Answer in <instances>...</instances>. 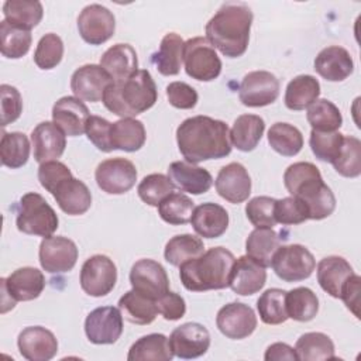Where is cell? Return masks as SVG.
<instances>
[{
  "label": "cell",
  "instance_id": "1",
  "mask_svg": "<svg viewBox=\"0 0 361 361\" xmlns=\"http://www.w3.org/2000/svg\"><path fill=\"white\" fill-rule=\"evenodd\" d=\"M176 142L180 154L190 164L220 159L231 152L228 126L209 116L183 120L176 128Z\"/></svg>",
  "mask_w": 361,
  "mask_h": 361
},
{
  "label": "cell",
  "instance_id": "2",
  "mask_svg": "<svg viewBox=\"0 0 361 361\" xmlns=\"http://www.w3.org/2000/svg\"><path fill=\"white\" fill-rule=\"evenodd\" d=\"M252 18L247 4L227 1L206 24V39L224 56L238 58L247 51Z\"/></svg>",
  "mask_w": 361,
  "mask_h": 361
},
{
  "label": "cell",
  "instance_id": "3",
  "mask_svg": "<svg viewBox=\"0 0 361 361\" xmlns=\"http://www.w3.org/2000/svg\"><path fill=\"white\" fill-rule=\"evenodd\" d=\"M235 258L224 247H213L179 267L182 285L192 292L224 289L230 283Z\"/></svg>",
  "mask_w": 361,
  "mask_h": 361
},
{
  "label": "cell",
  "instance_id": "4",
  "mask_svg": "<svg viewBox=\"0 0 361 361\" xmlns=\"http://www.w3.org/2000/svg\"><path fill=\"white\" fill-rule=\"evenodd\" d=\"M158 99V92L151 73L138 69L124 82L110 83L103 94L104 107L121 118H133L151 109Z\"/></svg>",
  "mask_w": 361,
  "mask_h": 361
},
{
  "label": "cell",
  "instance_id": "5",
  "mask_svg": "<svg viewBox=\"0 0 361 361\" xmlns=\"http://www.w3.org/2000/svg\"><path fill=\"white\" fill-rule=\"evenodd\" d=\"M16 224L18 231L24 234L45 238L56 231L59 220L55 210L39 193L30 192L20 199Z\"/></svg>",
  "mask_w": 361,
  "mask_h": 361
},
{
  "label": "cell",
  "instance_id": "6",
  "mask_svg": "<svg viewBox=\"0 0 361 361\" xmlns=\"http://www.w3.org/2000/svg\"><path fill=\"white\" fill-rule=\"evenodd\" d=\"M183 63L188 76L200 82L214 80L221 72V61L203 37H195L183 45Z\"/></svg>",
  "mask_w": 361,
  "mask_h": 361
},
{
  "label": "cell",
  "instance_id": "7",
  "mask_svg": "<svg viewBox=\"0 0 361 361\" xmlns=\"http://www.w3.org/2000/svg\"><path fill=\"white\" fill-rule=\"evenodd\" d=\"M271 267L282 281L299 282L307 279L313 274L316 259L305 245L289 244L276 250Z\"/></svg>",
  "mask_w": 361,
  "mask_h": 361
},
{
  "label": "cell",
  "instance_id": "8",
  "mask_svg": "<svg viewBox=\"0 0 361 361\" xmlns=\"http://www.w3.org/2000/svg\"><path fill=\"white\" fill-rule=\"evenodd\" d=\"M290 196L296 197L305 206L309 220H323L336 209L334 193L323 182L320 173L310 176L298 185L290 192Z\"/></svg>",
  "mask_w": 361,
  "mask_h": 361
},
{
  "label": "cell",
  "instance_id": "9",
  "mask_svg": "<svg viewBox=\"0 0 361 361\" xmlns=\"http://www.w3.org/2000/svg\"><path fill=\"white\" fill-rule=\"evenodd\" d=\"M117 282V268L114 262L102 254L87 258L80 269V288L94 298L110 293Z\"/></svg>",
  "mask_w": 361,
  "mask_h": 361
},
{
  "label": "cell",
  "instance_id": "10",
  "mask_svg": "<svg viewBox=\"0 0 361 361\" xmlns=\"http://www.w3.org/2000/svg\"><path fill=\"white\" fill-rule=\"evenodd\" d=\"M94 179L103 192L109 195H123L135 185L137 169L130 159L109 158L97 165Z\"/></svg>",
  "mask_w": 361,
  "mask_h": 361
},
{
  "label": "cell",
  "instance_id": "11",
  "mask_svg": "<svg viewBox=\"0 0 361 361\" xmlns=\"http://www.w3.org/2000/svg\"><path fill=\"white\" fill-rule=\"evenodd\" d=\"M78 30L85 42L100 45L114 35V14L102 4H89L78 17Z\"/></svg>",
  "mask_w": 361,
  "mask_h": 361
},
{
  "label": "cell",
  "instance_id": "12",
  "mask_svg": "<svg viewBox=\"0 0 361 361\" xmlns=\"http://www.w3.org/2000/svg\"><path fill=\"white\" fill-rule=\"evenodd\" d=\"M279 94V80L268 71L248 72L238 89L240 102L247 107H264L272 104Z\"/></svg>",
  "mask_w": 361,
  "mask_h": 361
},
{
  "label": "cell",
  "instance_id": "13",
  "mask_svg": "<svg viewBox=\"0 0 361 361\" xmlns=\"http://www.w3.org/2000/svg\"><path fill=\"white\" fill-rule=\"evenodd\" d=\"M85 333L93 344L116 343L123 333L121 310L114 306L96 307L85 320Z\"/></svg>",
  "mask_w": 361,
  "mask_h": 361
},
{
  "label": "cell",
  "instance_id": "14",
  "mask_svg": "<svg viewBox=\"0 0 361 361\" xmlns=\"http://www.w3.org/2000/svg\"><path fill=\"white\" fill-rule=\"evenodd\" d=\"M39 264L49 274L69 272L78 261V247L68 237L49 235L39 244Z\"/></svg>",
  "mask_w": 361,
  "mask_h": 361
},
{
  "label": "cell",
  "instance_id": "15",
  "mask_svg": "<svg viewBox=\"0 0 361 361\" xmlns=\"http://www.w3.org/2000/svg\"><path fill=\"white\" fill-rule=\"evenodd\" d=\"M216 324L220 333L227 338L243 340L254 333L257 316L248 305L231 302L217 312Z\"/></svg>",
  "mask_w": 361,
  "mask_h": 361
},
{
  "label": "cell",
  "instance_id": "16",
  "mask_svg": "<svg viewBox=\"0 0 361 361\" xmlns=\"http://www.w3.org/2000/svg\"><path fill=\"white\" fill-rule=\"evenodd\" d=\"M130 283L134 290L155 300L169 290V278L165 268L149 258L138 259L131 267Z\"/></svg>",
  "mask_w": 361,
  "mask_h": 361
},
{
  "label": "cell",
  "instance_id": "17",
  "mask_svg": "<svg viewBox=\"0 0 361 361\" xmlns=\"http://www.w3.org/2000/svg\"><path fill=\"white\" fill-rule=\"evenodd\" d=\"M168 340L173 355L183 360L197 358L206 354L210 347L209 330L203 324L193 322L176 327Z\"/></svg>",
  "mask_w": 361,
  "mask_h": 361
},
{
  "label": "cell",
  "instance_id": "18",
  "mask_svg": "<svg viewBox=\"0 0 361 361\" xmlns=\"http://www.w3.org/2000/svg\"><path fill=\"white\" fill-rule=\"evenodd\" d=\"M113 83L109 73L94 63H86L78 68L71 78V89L73 94L86 102L96 103L103 99L106 87Z\"/></svg>",
  "mask_w": 361,
  "mask_h": 361
},
{
  "label": "cell",
  "instance_id": "19",
  "mask_svg": "<svg viewBox=\"0 0 361 361\" xmlns=\"http://www.w3.org/2000/svg\"><path fill=\"white\" fill-rule=\"evenodd\" d=\"M90 117L86 104L73 96H63L52 107L54 124L68 137L82 135Z\"/></svg>",
  "mask_w": 361,
  "mask_h": 361
},
{
  "label": "cell",
  "instance_id": "20",
  "mask_svg": "<svg viewBox=\"0 0 361 361\" xmlns=\"http://www.w3.org/2000/svg\"><path fill=\"white\" fill-rule=\"evenodd\" d=\"M20 354L28 361H48L58 351V340L52 331L41 326L25 327L17 338Z\"/></svg>",
  "mask_w": 361,
  "mask_h": 361
},
{
  "label": "cell",
  "instance_id": "21",
  "mask_svg": "<svg viewBox=\"0 0 361 361\" xmlns=\"http://www.w3.org/2000/svg\"><path fill=\"white\" fill-rule=\"evenodd\" d=\"M214 185L217 193L233 204L243 203L251 193V178L240 162L223 166L217 173Z\"/></svg>",
  "mask_w": 361,
  "mask_h": 361
},
{
  "label": "cell",
  "instance_id": "22",
  "mask_svg": "<svg viewBox=\"0 0 361 361\" xmlns=\"http://www.w3.org/2000/svg\"><path fill=\"white\" fill-rule=\"evenodd\" d=\"M267 282V271L248 255L237 258L231 268V290L240 296H250L259 292Z\"/></svg>",
  "mask_w": 361,
  "mask_h": 361
},
{
  "label": "cell",
  "instance_id": "23",
  "mask_svg": "<svg viewBox=\"0 0 361 361\" xmlns=\"http://www.w3.org/2000/svg\"><path fill=\"white\" fill-rule=\"evenodd\" d=\"M31 142L34 149V159L38 164L58 161L66 147L65 134L54 123L49 121H42L32 130Z\"/></svg>",
  "mask_w": 361,
  "mask_h": 361
},
{
  "label": "cell",
  "instance_id": "24",
  "mask_svg": "<svg viewBox=\"0 0 361 361\" xmlns=\"http://www.w3.org/2000/svg\"><path fill=\"white\" fill-rule=\"evenodd\" d=\"M314 71L329 82H341L353 73L354 62L345 48L331 45L317 54Z\"/></svg>",
  "mask_w": 361,
  "mask_h": 361
},
{
  "label": "cell",
  "instance_id": "25",
  "mask_svg": "<svg viewBox=\"0 0 361 361\" xmlns=\"http://www.w3.org/2000/svg\"><path fill=\"white\" fill-rule=\"evenodd\" d=\"M168 176L173 186L192 195L206 193L213 183L210 172L188 161H175L168 168Z\"/></svg>",
  "mask_w": 361,
  "mask_h": 361
},
{
  "label": "cell",
  "instance_id": "26",
  "mask_svg": "<svg viewBox=\"0 0 361 361\" xmlns=\"http://www.w3.org/2000/svg\"><path fill=\"white\" fill-rule=\"evenodd\" d=\"M6 285L8 295L17 302H27L37 299L44 288L45 278L44 274L34 267H23L11 272L7 278H1Z\"/></svg>",
  "mask_w": 361,
  "mask_h": 361
},
{
  "label": "cell",
  "instance_id": "27",
  "mask_svg": "<svg viewBox=\"0 0 361 361\" xmlns=\"http://www.w3.org/2000/svg\"><path fill=\"white\" fill-rule=\"evenodd\" d=\"M52 196L61 210L69 216L83 214L92 206V193L89 188L73 176L62 180L52 192Z\"/></svg>",
  "mask_w": 361,
  "mask_h": 361
},
{
  "label": "cell",
  "instance_id": "28",
  "mask_svg": "<svg viewBox=\"0 0 361 361\" xmlns=\"http://www.w3.org/2000/svg\"><path fill=\"white\" fill-rule=\"evenodd\" d=\"M100 66L113 82H124L138 71L137 52L130 44H116L100 56Z\"/></svg>",
  "mask_w": 361,
  "mask_h": 361
},
{
  "label": "cell",
  "instance_id": "29",
  "mask_svg": "<svg viewBox=\"0 0 361 361\" xmlns=\"http://www.w3.org/2000/svg\"><path fill=\"white\" fill-rule=\"evenodd\" d=\"M190 223L200 237L217 238L223 235L228 227V213L223 206L206 202L195 207Z\"/></svg>",
  "mask_w": 361,
  "mask_h": 361
},
{
  "label": "cell",
  "instance_id": "30",
  "mask_svg": "<svg viewBox=\"0 0 361 361\" xmlns=\"http://www.w3.org/2000/svg\"><path fill=\"white\" fill-rule=\"evenodd\" d=\"M354 274L353 267L338 255H330L317 264V282L320 288L333 298H340L345 281Z\"/></svg>",
  "mask_w": 361,
  "mask_h": 361
},
{
  "label": "cell",
  "instance_id": "31",
  "mask_svg": "<svg viewBox=\"0 0 361 361\" xmlns=\"http://www.w3.org/2000/svg\"><path fill=\"white\" fill-rule=\"evenodd\" d=\"M183 45L185 41L176 32H168L164 35L159 49L152 54L151 58L161 75L175 76L180 72L183 62Z\"/></svg>",
  "mask_w": 361,
  "mask_h": 361
},
{
  "label": "cell",
  "instance_id": "32",
  "mask_svg": "<svg viewBox=\"0 0 361 361\" xmlns=\"http://www.w3.org/2000/svg\"><path fill=\"white\" fill-rule=\"evenodd\" d=\"M265 131V121L257 114H241L235 118L230 130L231 144L243 151L250 152L255 149Z\"/></svg>",
  "mask_w": 361,
  "mask_h": 361
},
{
  "label": "cell",
  "instance_id": "33",
  "mask_svg": "<svg viewBox=\"0 0 361 361\" xmlns=\"http://www.w3.org/2000/svg\"><path fill=\"white\" fill-rule=\"evenodd\" d=\"M118 309L130 323L141 326L152 323L159 313L155 299H151L134 289L126 292L118 299Z\"/></svg>",
  "mask_w": 361,
  "mask_h": 361
},
{
  "label": "cell",
  "instance_id": "34",
  "mask_svg": "<svg viewBox=\"0 0 361 361\" xmlns=\"http://www.w3.org/2000/svg\"><path fill=\"white\" fill-rule=\"evenodd\" d=\"M145 127L135 118H120L111 123L110 142L113 149H121L126 152L138 151L145 142Z\"/></svg>",
  "mask_w": 361,
  "mask_h": 361
},
{
  "label": "cell",
  "instance_id": "35",
  "mask_svg": "<svg viewBox=\"0 0 361 361\" xmlns=\"http://www.w3.org/2000/svg\"><path fill=\"white\" fill-rule=\"evenodd\" d=\"M281 247V238L276 231L268 227L252 230L245 241V252L264 268L271 267L272 257Z\"/></svg>",
  "mask_w": 361,
  "mask_h": 361
},
{
  "label": "cell",
  "instance_id": "36",
  "mask_svg": "<svg viewBox=\"0 0 361 361\" xmlns=\"http://www.w3.org/2000/svg\"><path fill=\"white\" fill-rule=\"evenodd\" d=\"M173 358L166 336L152 333L138 338L128 351V361H169Z\"/></svg>",
  "mask_w": 361,
  "mask_h": 361
},
{
  "label": "cell",
  "instance_id": "37",
  "mask_svg": "<svg viewBox=\"0 0 361 361\" xmlns=\"http://www.w3.org/2000/svg\"><path fill=\"white\" fill-rule=\"evenodd\" d=\"M320 83L312 75H299L293 78L285 90V106L289 110H305L319 99Z\"/></svg>",
  "mask_w": 361,
  "mask_h": 361
},
{
  "label": "cell",
  "instance_id": "38",
  "mask_svg": "<svg viewBox=\"0 0 361 361\" xmlns=\"http://www.w3.org/2000/svg\"><path fill=\"white\" fill-rule=\"evenodd\" d=\"M3 14L11 25L30 31L39 24L44 8L37 0H7L3 4Z\"/></svg>",
  "mask_w": 361,
  "mask_h": 361
},
{
  "label": "cell",
  "instance_id": "39",
  "mask_svg": "<svg viewBox=\"0 0 361 361\" xmlns=\"http://www.w3.org/2000/svg\"><path fill=\"white\" fill-rule=\"evenodd\" d=\"M298 360L302 361H323L334 360V344L331 338L319 331H310L302 334L295 345Z\"/></svg>",
  "mask_w": 361,
  "mask_h": 361
},
{
  "label": "cell",
  "instance_id": "40",
  "mask_svg": "<svg viewBox=\"0 0 361 361\" xmlns=\"http://www.w3.org/2000/svg\"><path fill=\"white\" fill-rule=\"evenodd\" d=\"M285 307L288 319L310 322L319 312V299L312 289L299 286L286 292Z\"/></svg>",
  "mask_w": 361,
  "mask_h": 361
},
{
  "label": "cell",
  "instance_id": "41",
  "mask_svg": "<svg viewBox=\"0 0 361 361\" xmlns=\"http://www.w3.org/2000/svg\"><path fill=\"white\" fill-rule=\"evenodd\" d=\"M268 142L274 151L283 157L296 155L303 147V135L289 123H275L268 130Z\"/></svg>",
  "mask_w": 361,
  "mask_h": 361
},
{
  "label": "cell",
  "instance_id": "42",
  "mask_svg": "<svg viewBox=\"0 0 361 361\" xmlns=\"http://www.w3.org/2000/svg\"><path fill=\"white\" fill-rule=\"evenodd\" d=\"M0 158L1 164L11 169L25 165L30 158V141L27 135L20 131H3L0 141Z\"/></svg>",
  "mask_w": 361,
  "mask_h": 361
},
{
  "label": "cell",
  "instance_id": "43",
  "mask_svg": "<svg viewBox=\"0 0 361 361\" xmlns=\"http://www.w3.org/2000/svg\"><path fill=\"white\" fill-rule=\"evenodd\" d=\"M203 252L204 244L199 237L193 234H178L166 243L164 257L171 265L180 267L183 262L196 258Z\"/></svg>",
  "mask_w": 361,
  "mask_h": 361
},
{
  "label": "cell",
  "instance_id": "44",
  "mask_svg": "<svg viewBox=\"0 0 361 361\" xmlns=\"http://www.w3.org/2000/svg\"><path fill=\"white\" fill-rule=\"evenodd\" d=\"M31 32L28 30L11 25L6 20L0 23V51L8 59L24 56L31 47Z\"/></svg>",
  "mask_w": 361,
  "mask_h": 361
},
{
  "label": "cell",
  "instance_id": "45",
  "mask_svg": "<svg viewBox=\"0 0 361 361\" xmlns=\"http://www.w3.org/2000/svg\"><path fill=\"white\" fill-rule=\"evenodd\" d=\"M306 118L314 131H337L343 124L338 107L327 99L314 100L307 107Z\"/></svg>",
  "mask_w": 361,
  "mask_h": 361
},
{
  "label": "cell",
  "instance_id": "46",
  "mask_svg": "<svg viewBox=\"0 0 361 361\" xmlns=\"http://www.w3.org/2000/svg\"><path fill=\"white\" fill-rule=\"evenodd\" d=\"M195 210L193 200L178 192H172L158 204L159 217L172 226H180L190 221Z\"/></svg>",
  "mask_w": 361,
  "mask_h": 361
},
{
  "label": "cell",
  "instance_id": "47",
  "mask_svg": "<svg viewBox=\"0 0 361 361\" xmlns=\"http://www.w3.org/2000/svg\"><path fill=\"white\" fill-rule=\"evenodd\" d=\"M286 290L279 288L267 289L257 300V310L259 319L265 324H281L288 320L285 307Z\"/></svg>",
  "mask_w": 361,
  "mask_h": 361
},
{
  "label": "cell",
  "instance_id": "48",
  "mask_svg": "<svg viewBox=\"0 0 361 361\" xmlns=\"http://www.w3.org/2000/svg\"><path fill=\"white\" fill-rule=\"evenodd\" d=\"M344 178H357L361 173V141L353 135H344L341 151L331 164Z\"/></svg>",
  "mask_w": 361,
  "mask_h": 361
},
{
  "label": "cell",
  "instance_id": "49",
  "mask_svg": "<svg viewBox=\"0 0 361 361\" xmlns=\"http://www.w3.org/2000/svg\"><path fill=\"white\" fill-rule=\"evenodd\" d=\"M344 134L338 131H314L312 130L309 144L314 157L323 162L333 164L343 147Z\"/></svg>",
  "mask_w": 361,
  "mask_h": 361
},
{
  "label": "cell",
  "instance_id": "50",
  "mask_svg": "<svg viewBox=\"0 0 361 361\" xmlns=\"http://www.w3.org/2000/svg\"><path fill=\"white\" fill-rule=\"evenodd\" d=\"M173 188L175 186L169 176L162 173H151L140 182L137 192L144 203L158 207V204L173 192Z\"/></svg>",
  "mask_w": 361,
  "mask_h": 361
},
{
  "label": "cell",
  "instance_id": "51",
  "mask_svg": "<svg viewBox=\"0 0 361 361\" xmlns=\"http://www.w3.org/2000/svg\"><path fill=\"white\" fill-rule=\"evenodd\" d=\"M63 56V42L59 35L49 32L41 37L34 52V62L38 68L48 71L54 69Z\"/></svg>",
  "mask_w": 361,
  "mask_h": 361
},
{
  "label": "cell",
  "instance_id": "52",
  "mask_svg": "<svg viewBox=\"0 0 361 361\" xmlns=\"http://www.w3.org/2000/svg\"><path fill=\"white\" fill-rule=\"evenodd\" d=\"M276 199L269 196H257L248 200L245 204V214L248 221L255 226V228L259 227H268L272 228L276 224L274 209H275Z\"/></svg>",
  "mask_w": 361,
  "mask_h": 361
},
{
  "label": "cell",
  "instance_id": "53",
  "mask_svg": "<svg viewBox=\"0 0 361 361\" xmlns=\"http://www.w3.org/2000/svg\"><path fill=\"white\" fill-rule=\"evenodd\" d=\"M274 214H275L276 223H281L283 226L300 224L309 220L305 206L293 196H288L276 200Z\"/></svg>",
  "mask_w": 361,
  "mask_h": 361
},
{
  "label": "cell",
  "instance_id": "54",
  "mask_svg": "<svg viewBox=\"0 0 361 361\" xmlns=\"http://www.w3.org/2000/svg\"><path fill=\"white\" fill-rule=\"evenodd\" d=\"M0 106H1V127L14 123L23 111V99L20 92L11 86L3 83L0 86Z\"/></svg>",
  "mask_w": 361,
  "mask_h": 361
},
{
  "label": "cell",
  "instance_id": "55",
  "mask_svg": "<svg viewBox=\"0 0 361 361\" xmlns=\"http://www.w3.org/2000/svg\"><path fill=\"white\" fill-rule=\"evenodd\" d=\"M110 127H111V123L100 116H90L86 123L85 131L89 141L103 152L113 151V147L110 142Z\"/></svg>",
  "mask_w": 361,
  "mask_h": 361
},
{
  "label": "cell",
  "instance_id": "56",
  "mask_svg": "<svg viewBox=\"0 0 361 361\" xmlns=\"http://www.w3.org/2000/svg\"><path fill=\"white\" fill-rule=\"evenodd\" d=\"M71 176H72L71 169L59 161H49V162L39 164L38 180L41 186L45 190H48L51 195L62 180Z\"/></svg>",
  "mask_w": 361,
  "mask_h": 361
},
{
  "label": "cell",
  "instance_id": "57",
  "mask_svg": "<svg viewBox=\"0 0 361 361\" xmlns=\"http://www.w3.org/2000/svg\"><path fill=\"white\" fill-rule=\"evenodd\" d=\"M166 97L171 106L182 110L193 109L197 103V92L185 82H171L166 86Z\"/></svg>",
  "mask_w": 361,
  "mask_h": 361
},
{
  "label": "cell",
  "instance_id": "58",
  "mask_svg": "<svg viewBox=\"0 0 361 361\" xmlns=\"http://www.w3.org/2000/svg\"><path fill=\"white\" fill-rule=\"evenodd\" d=\"M157 306H158V312L162 314V317L169 322L179 320L186 313L185 299L180 295L171 292V290L165 292L162 296H159L157 299Z\"/></svg>",
  "mask_w": 361,
  "mask_h": 361
},
{
  "label": "cell",
  "instance_id": "59",
  "mask_svg": "<svg viewBox=\"0 0 361 361\" xmlns=\"http://www.w3.org/2000/svg\"><path fill=\"white\" fill-rule=\"evenodd\" d=\"M360 288H361V278L353 274L341 288L340 298L347 309L353 312V314L360 319Z\"/></svg>",
  "mask_w": 361,
  "mask_h": 361
},
{
  "label": "cell",
  "instance_id": "60",
  "mask_svg": "<svg viewBox=\"0 0 361 361\" xmlns=\"http://www.w3.org/2000/svg\"><path fill=\"white\" fill-rule=\"evenodd\" d=\"M265 361H281V360H288V361H295L298 360V355L295 353V348L285 343H274L271 344L264 355Z\"/></svg>",
  "mask_w": 361,
  "mask_h": 361
}]
</instances>
